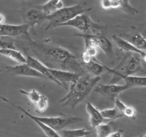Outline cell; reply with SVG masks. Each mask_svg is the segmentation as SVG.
<instances>
[{"label":"cell","instance_id":"1","mask_svg":"<svg viewBox=\"0 0 146 137\" xmlns=\"http://www.w3.org/2000/svg\"><path fill=\"white\" fill-rule=\"evenodd\" d=\"M29 43L33 47L34 53L41 57L43 61L41 62L48 68L72 71L79 74H87L82 63L65 48L58 46L46 47L33 40Z\"/></svg>","mask_w":146,"mask_h":137},{"label":"cell","instance_id":"18","mask_svg":"<svg viewBox=\"0 0 146 137\" xmlns=\"http://www.w3.org/2000/svg\"><path fill=\"white\" fill-rule=\"evenodd\" d=\"M0 54L19 64L26 63V57L17 49L0 48Z\"/></svg>","mask_w":146,"mask_h":137},{"label":"cell","instance_id":"8","mask_svg":"<svg viewBox=\"0 0 146 137\" xmlns=\"http://www.w3.org/2000/svg\"><path fill=\"white\" fill-rule=\"evenodd\" d=\"M105 68L108 72L111 73L113 77L111 78L109 84H115L119 79H123L125 84L130 87V88L133 87H145V76H140L135 75H124L116 72L113 68H111L105 65Z\"/></svg>","mask_w":146,"mask_h":137},{"label":"cell","instance_id":"10","mask_svg":"<svg viewBox=\"0 0 146 137\" xmlns=\"http://www.w3.org/2000/svg\"><path fill=\"white\" fill-rule=\"evenodd\" d=\"M129 88L130 87L126 84L124 85H118L116 84H99V85L96 84L94 87V91L102 96L106 97L113 101L121 93Z\"/></svg>","mask_w":146,"mask_h":137},{"label":"cell","instance_id":"21","mask_svg":"<svg viewBox=\"0 0 146 137\" xmlns=\"http://www.w3.org/2000/svg\"><path fill=\"white\" fill-rule=\"evenodd\" d=\"M64 7L62 0H48L45 4L41 5V9L48 15L58 11Z\"/></svg>","mask_w":146,"mask_h":137},{"label":"cell","instance_id":"30","mask_svg":"<svg viewBox=\"0 0 146 137\" xmlns=\"http://www.w3.org/2000/svg\"><path fill=\"white\" fill-rule=\"evenodd\" d=\"M0 98H1V99H2L3 101H7V102H8V103H9V102H10V101H9L8 99H7V98H4V97L1 96V95H0Z\"/></svg>","mask_w":146,"mask_h":137},{"label":"cell","instance_id":"19","mask_svg":"<svg viewBox=\"0 0 146 137\" xmlns=\"http://www.w3.org/2000/svg\"><path fill=\"white\" fill-rule=\"evenodd\" d=\"M84 68L88 74H91L92 76H100L106 70L105 65L98 62L96 59H93L87 64H84Z\"/></svg>","mask_w":146,"mask_h":137},{"label":"cell","instance_id":"20","mask_svg":"<svg viewBox=\"0 0 146 137\" xmlns=\"http://www.w3.org/2000/svg\"><path fill=\"white\" fill-rule=\"evenodd\" d=\"M58 134L61 137H86L92 134V131H87L85 128L78 129H67L65 128L58 131Z\"/></svg>","mask_w":146,"mask_h":137},{"label":"cell","instance_id":"25","mask_svg":"<svg viewBox=\"0 0 146 137\" xmlns=\"http://www.w3.org/2000/svg\"><path fill=\"white\" fill-rule=\"evenodd\" d=\"M95 128L96 130L97 137H106L113 131V127L111 123H108V124L102 123L97 126Z\"/></svg>","mask_w":146,"mask_h":137},{"label":"cell","instance_id":"12","mask_svg":"<svg viewBox=\"0 0 146 137\" xmlns=\"http://www.w3.org/2000/svg\"><path fill=\"white\" fill-rule=\"evenodd\" d=\"M101 7L105 10L120 9L131 15L138 13V9L131 5L129 0H101Z\"/></svg>","mask_w":146,"mask_h":137},{"label":"cell","instance_id":"15","mask_svg":"<svg viewBox=\"0 0 146 137\" xmlns=\"http://www.w3.org/2000/svg\"><path fill=\"white\" fill-rule=\"evenodd\" d=\"M113 40L117 47L123 51H125L126 53H135V54H138L141 55L143 59L145 61V57H146V53L145 51H143V50L139 49L136 48L135 46L133 44H131L129 41L123 39L121 37H118L116 35L112 36Z\"/></svg>","mask_w":146,"mask_h":137},{"label":"cell","instance_id":"27","mask_svg":"<svg viewBox=\"0 0 146 137\" xmlns=\"http://www.w3.org/2000/svg\"><path fill=\"white\" fill-rule=\"evenodd\" d=\"M19 91L21 94H23V95H25L28 98V99L29 100L30 102L33 104H35L37 102V101L39 99L40 96L42 94L36 89H32L31 91H26V90L24 89H19Z\"/></svg>","mask_w":146,"mask_h":137},{"label":"cell","instance_id":"4","mask_svg":"<svg viewBox=\"0 0 146 137\" xmlns=\"http://www.w3.org/2000/svg\"><path fill=\"white\" fill-rule=\"evenodd\" d=\"M9 104H12L14 107L18 108L20 111L24 113L28 117L34 118L38 121H41V122L44 123V124L49 126L50 128L54 129L56 132L59 131L60 130L64 129L70 124L82 121V118H80V117L74 116L71 115H65V114H62L61 116H34L27 112L25 109H24L20 106H17L11 102H9Z\"/></svg>","mask_w":146,"mask_h":137},{"label":"cell","instance_id":"24","mask_svg":"<svg viewBox=\"0 0 146 137\" xmlns=\"http://www.w3.org/2000/svg\"><path fill=\"white\" fill-rule=\"evenodd\" d=\"M34 110L38 114H42V113L45 112L48 106V98L44 94H41L39 99L37 101L35 104H34Z\"/></svg>","mask_w":146,"mask_h":137},{"label":"cell","instance_id":"31","mask_svg":"<svg viewBox=\"0 0 146 137\" xmlns=\"http://www.w3.org/2000/svg\"><path fill=\"white\" fill-rule=\"evenodd\" d=\"M138 137H146V136L143 135V136H138Z\"/></svg>","mask_w":146,"mask_h":137},{"label":"cell","instance_id":"3","mask_svg":"<svg viewBox=\"0 0 146 137\" xmlns=\"http://www.w3.org/2000/svg\"><path fill=\"white\" fill-rule=\"evenodd\" d=\"M89 10H91V9L86 8L85 4H78L66 7H63L58 11L47 16V21H48V24L46 27V30L60 27L62 24L72 19L78 14L85 13Z\"/></svg>","mask_w":146,"mask_h":137},{"label":"cell","instance_id":"23","mask_svg":"<svg viewBox=\"0 0 146 137\" xmlns=\"http://www.w3.org/2000/svg\"><path fill=\"white\" fill-rule=\"evenodd\" d=\"M100 111L104 120H114L123 116V114L115 107L112 108H106Z\"/></svg>","mask_w":146,"mask_h":137},{"label":"cell","instance_id":"9","mask_svg":"<svg viewBox=\"0 0 146 137\" xmlns=\"http://www.w3.org/2000/svg\"><path fill=\"white\" fill-rule=\"evenodd\" d=\"M29 27L27 24H0V37H27L29 41H31V38L29 34Z\"/></svg>","mask_w":146,"mask_h":137},{"label":"cell","instance_id":"22","mask_svg":"<svg viewBox=\"0 0 146 137\" xmlns=\"http://www.w3.org/2000/svg\"><path fill=\"white\" fill-rule=\"evenodd\" d=\"M128 41H129L131 44H133L136 48L143 50V51H145L146 41L145 37L143 34L136 33V34H133L131 37L130 40H128Z\"/></svg>","mask_w":146,"mask_h":137},{"label":"cell","instance_id":"26","mask_svg":"<svg viewBox=\"0 0 146 137\" xmlns=\"http://www.w3.org/2000/svg\"><path fill=\"white\" fill-rule=\"evenodd\" d=\"M33 121L36 123V124L38 125V126L44 131V134L47 136L48 137H61L58 135V132H56V131H54V129H52L51 128H50L49 126H46V124H44V123L41 122V121H38V120L35 119L34 118H30Z\"/></svg>","mask_w":146,"mask_h":137},{"label":"cell","instance_id":"7","mask_svg":"<svg viewBox=\"0 0 146 137\" xmlns=\"http://www.w3.org/2000/svg\"><path fill=\"white\" fill-rule=\"evenodd\" d=\"M75 36L81 37L84 39L85 45H94L98 49L102 50L106 55L109 58L113 57L114 51L113 44L108 38L102 34H75Z\"/></svg>","mask_w":146,"mask_h":137},{"label":"cell","instance_id":"33","mask_svg":"<svg viewBox=\"0 0 146 137\" xmlns=\"http://www.w3.org/2000/svg\"></svg>","mask_w":146,"mask_h":137},{"label":"cell","instance_id":"28","mask_svg":"<svg viewBox=\"0 0 146 137\" xmlns=\"http://www.w3.org/2000/svg\"><path fill=\"white\" fill-rule=\"evenodd\" d=\"M122 114L123 116H126L131 119H135L136 116V110L134 107L126 105L122 111Z\"/></svg>","mask_w":146,"mask_h":137},{"label":"cell","instance_id":"6","mask_svg":"<svg viewBox=\"0 0 146 137\" xmlns=\"http://www.w3.org/2000/svg\"><path fill=\"white\" fill-rule=\"evenodd\" d=\"M143 61L141 55L135 53H126L122 61L113 69L124 75H133L143 69Z\"/></svg>","mask_w":146,"mask_h":137},{"label":"cell","instance_id":"16","mask_svg":"<svg viewBox=\"0 0 146 137\" xmlns=\"http://www.w3.org/2000/svg\"><path fill=\"white\" fill-rule=\"evenodd\" d=\"M47 14L41 9H33L28 11L25 16V24L29 27L39 26L47 20Z\"/></svg>","mask_w":146,"mask_h":137},{"label":"cell","instance_id":"32","mask_svg":"<svg viewBox=\"0 0 146 137\" xmlns=\"http://www.w3.org/2000/svg\"><path fill=\"white\" fill-rule=\"evenodd\" d=\"M1 71V68H0V71Z\"/></svg>","mask_w":146,"mask_h":137},{"label":"cell","instance_id":"5","mask_svg":"<svg viewBox=\"0 0 146 137\" xmlns=\"http://www.w3.org/2000/svg\"><path fill=\"white\" fill-rule=\"evenodd\" d=\"M60 27H71L79 30L84 34H101L104 31L102 27L94 22L88 15L82 13L72 19L61 24Z\"/></svg>","mask_w":146,"mask_h":137},{"label":"cell","instance_id":"2","mask_svg":"<svg viewBox=\"0 0 146 137\" xmlns=\"http://www.w3.org/2000/svg\"><path fill=\"white\" fill-rule=\"evenodd\" d=\"M100 80V76H92L88 73L81 74L78 79L70 84L68 93L59 102L64 106H67L74 109L89 95Z\"/></svg>","mask_w":146,"mask_h":137},{"label":"cell","instance_id":"14","mask_svg":"<svg viewBox=\"0 0 146 137\" xmlns=\"http://www.w3.org/2000/svg\"><path fill=\"white\" fill-rule=\"evenodd\" d=\"M26 63H27L29 66H30L31 68H33L34 69H35L36 71H38V73H40L41 75L44 76L46 79L51 80V81H54L55 84H56L57 85L60 86L58 81H57L51 74L48 67H47L46 66L44 63L41 62L40 60L34 58V57H31V56L30 55H27V57H26Z\"/></svg>","mask_w":146,"mask_h":137},{"label":"cell","instance_id":"11","mask_svg":"<svg viewBox=\"0 0 146 137\" xmlns=\"http://www.w3.org/2000/svg\"><path fill=\"white\" fill-rule=\"evenodd\" d=\"M48 68L52 76L58 81L60 86L64 87L66 89H68V84L75 81L81 75L77 73L72 72V71L56 69V68Z\"/></svg>","mask_w":146,"mask_h":137},{"label":"cell","instance_id":"17","mask_svg":"<svg viewBox=\"0 0 146 137\" xmlns=\"http://www.w3.org/2000/svg\"><path fill=\"white\" fill-rule=\"evenodd\" d=\"M86 108L89 116V124L93 128H95L97 126L104 123V118L101 116V111L94 104L88 101L86 103Z\"/></svg>","mask_w":146,"mask_h":137},{"label":"cell","instance_id":"13","mask_svg":"<svg viewBox=\"0 0 146 137\" xmlns=\"http://www.w3.org/2000/svg\"><path fill=\"white\" fill-rule=\"evenodd\" d=\"M5 68L7 72L13 74V75L46 78L44 76L41 75L35 69L31 68L27 63H23V64H19L15 66H8V67H6Z\"/></svg>","mask_w":146,"mask_h":137},{"label":"cell","instance_id":"29","mask_svg":"<svg viewBox=\"0 0 146 137\" xmlns=\"http://www.w3.org/2000/svg\"><path fill=\"white\" fill-rule=\"evenodd\" d=\"M123 133V131L122 129H118V131H115V132H111L106 137H122Z\"/></svg>","mask_w":146,"mask_h":137}]
</instances>
